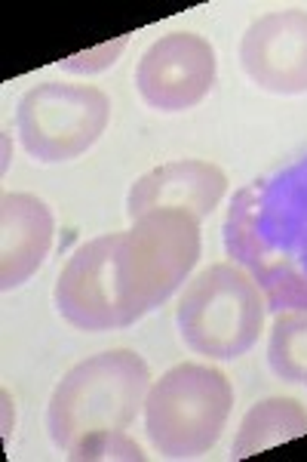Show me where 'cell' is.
I'll list each match as a JSON object with an SVG mask.
<instances>
[{"label": "cell", "instance_id": "obj_1", "mask_svg": "<svg viewBox=\"0 0 307 462\" xmlns=\"http://www.w3.org/2000/svg\"><path fill=\"white\" fill-rule=\"evenodd\" d=\"M224 250L258 281L267 309H307V152L237 191Z\"/></svg>", "mask_w": 307, "mask_h": 462}, {"label": "cell", "instance_id": "obj_2", "mask_svg": "<svg viewBox=\"0 0 307 462\" xmlns=\"http://www.w3.org/2000/svg\"><path fill=\"white\" fill-rule=\"evenodd\" d=\"M151 392L145 357L130 348L93 355L59 379L47 407V429L59 450L95 431H126Z\"/></svg>", "mask_w": 307, "mask_h": 462}, {"label": "cell", "instance_id": "obj_3", "mask_svg": "<svg viewBox=\"0 0 307 462\" xmlns=\"http://www.w3.org/2000/svg\"><path fill=\"white\" fill-rule=\"evenodd\" d=\"M265 311V293L243 265L215 263L185 287L176 309L178 337L194 355L234 361L258 342Z\"/></svg>", "mask_w": 307, "mask_h": 462}, {"label": "cell", "instance_id": "obj_4", "mask_svg": "<svg viewBox=\"0 0 307 462\" xmlns=\"http://www.w3.org/2000/svg\"><path fill=\"white\" fill-rule=\"evenodd\" d=\"M200 259V222L185 210H151L120 231L117 284L123 327L163 305Z\"/></svg>", "mask_w": 307, "mask_h": 462}, {"label": "cell", "instance_id": "obj_5", "mask_svg": "<svg viewBox=\"0 0 307 462\" xmlns=\"http://www.w3.org/2000/svg\"><path fill=\"white\" fill-rule=\"evenodd\" d=\"M234 389L228 376L206 364L167 370L145 398V431L151 447L169 459H194L221 438Z\"/></svg>", "mask_w": 307, "mask_h": 462}, {"label": "cell", "instance_id": "obj_6", "mask_svg": "<svg viewBox=\"0 0 307 462\" xmlns=\"http://www.w3.org/2000/svg\"><path fill=\"white\" fill-rule=\"evenodd\" d=\"M111 102L99 87L43 80L28 89L16 108L22 148L41 163L74 161L102 139Z\"/></svg>", "mask_w": 307, "mask_h": 462}, {"label": "cell", "instance_id": "obj_7", "mask_svg": "<svg viewBox=\"0 0 307 462\" xmlns=\"http://www.w3.org/2000/svg\"><path fill=\"white\" fill-rule=\"evenodd\" d=\"M215 50L194 32H169L157 37L136 69V89L154 111H188L209 96L215 84Z\"/></svg>", "mask_w": 307, "mask_h": 462}, {"label": "cell", "instance_id": "obj_8", "mask_svg": "<svg viewBox=\"0 0 307 462\" xmlns=\"http://www.w3.org/2000/svg\"><path fill=\"white\" fill-rule=\"evenodd\" d=\"M120 231L80 244L56 281V309L77 330H117L123 327L117 284Z\"/></svg>", "mask_w": 307, "mask_h": 462}, {"label": "cell", "instance_id": "obj_9", "mask_svg": "<svg viewBox=\"0 0 307 462\" xmlns=\"http://www.w3.org/2000/svg\"><path fill=\"white\" fill-rule=\"evenodd\" d=\"M239 65L265 93H307V10L289 6L258 16L239 41Z\"/></svg>", "mask_w": 307, "mask_h": 462}, {"label": "cell", "instance_id": "obj_10", "mask_svg": "<svg viewBox=\"0 0 307 462\" xmlns=\"http://www.w3.org/2000/svg\"><path fill=\"white\" fill-rule=\"evenodd\" d=\"M228 191V176L209 161H169L139 176L126 198L130 219L151 210H185L203 222Z\"/></svg>", "mask_w": 307, "mask_h": 462}, {"label": "cell", "instance_id": "obj_11", "mask_svg": "<svg viewBox=\"0 0 307 462\" xmlns=\"http://www.w3.org/2000/svg\"><path fill=\"white\" fill-rule=\"evenodd\" d=\"M56 235L52 210L34 195L0 200V287L16 290L43 265Z\"/></svg>", "mask_w": 307, "mask_h": 462}, {"label": "cell", "instance_id": "obj_12", "mask_svg": "<svg viewBox=\"0 0 307 462\" xmlns=\"http://www.w3.org/2000/svg\"><path fill=\"white\" fill-rule=\"evenodd\" d=\"M307 435V410L292 398H267L249 407L234 438V459L265 453L276 444Z\"/></svg>", "mask_w": 307, "mask_h": 462}, {"label": "cell", "instance_id": "obj_13", "mask_svg": "<svg viewBox=\"0 0 307 462\" xmlns=\"http://www.w3.org/2000/svg\"><path fill=\"white\" fill-rule=\"evenodd\" d=\"M267 364L286 383L307 385V309L276 311L267 342Z\"/></svg>", "mask_w": 307, "mask_h": 462}, {"label": "cell", "instance_id": "obj_14", "mask_svg": "<svg viewBox=\"0 0 307 462\" xmlns=\"http://www.w3.org/2000/svg\"><path fill=\"white\" fill-rule=\"evenodd\" d=\"M71 459H145L141 447L123 435V431H95L77 441L68 450Z\"/></svg>", "mask_w": 307, "mask_h": 462}, {"label": "cell", "instance_id": "obj_15", "mask_svg": "<svg viewBox=\"0 0 307 462\" xmlns=\"http://www.w3.org/2000/svg\"><path fill=\"white\" fill-rule=\"evenodd\" d=\"M126 41H130V37L123 34V37H117L114 43H102L99 50H89V53H77V56L65 59L62 69L65 71H99V69H108V65L117 62V53L126 47Z\"/></svg>", "mask_w": 307, "mask_h": 462}]
</instances>
